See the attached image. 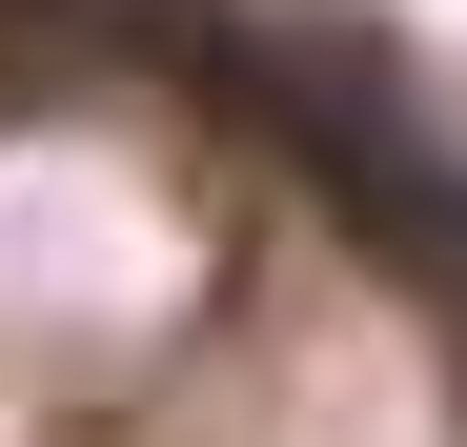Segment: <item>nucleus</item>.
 I'll return each mask as SVG.
<instances>
[{"label":"nucleus","mask_w":467,"mask_h":447,"mask_svg":"<svg viewBox=\"0 0 467 447\" xmlns=\"http://www.w3.org/2000/svg\"><path fill=\"white\" fill-rule=\"evenodd\" d=\"M427 306H447V366H467V244H447V265H427Z\"/></svg>","instance_id":"1"}]
</instances>
